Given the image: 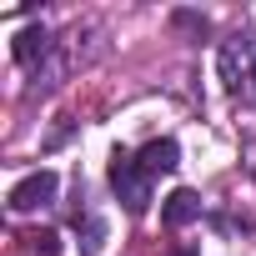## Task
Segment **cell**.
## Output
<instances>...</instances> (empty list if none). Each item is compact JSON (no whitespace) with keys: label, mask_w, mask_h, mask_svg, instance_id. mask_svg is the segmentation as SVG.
I'll return each instance as SVG.
<instances>
[{"label":"cell","mask_w":256,"mask_h":256,"mask_svg":"<svg viewBox=\"0 0 256 256\" xmlns=\"http://www.w3.org/2000/svg\"><path fill=\"white\" fill-rule=\"evenodd\" d=\"M221 80L231 96L256 100V30H241L221 46Z\"/></svg>","instance_id":"obj_1"},{"label":"cell","mask_w":256,"mask_h":256,"mask_svg":"<svg viewBox=\"0 0 256 256\" xmlns=\"http://www.w3.org/2000/svg\"><path fill=\"white\" fill-rule=\"evenodd\" d=\"M110 191L126 201L131 216H141V211L151 206V176L141 171V161H136L131 151H116V156H110Z\"/></svg>","instance_id":"obj_2"},{"label":"cell","mask_w":256,"mask_h":256,"mask_svg":"<svg viewBox=\"0 0 256 256\" xmlns=\"http://www.w3.org/2000/svg\"><path fill=\"white\" fill-rule=\"evenodd\" d=\"M56 171H30L16 191H10V211H40V206H50L56 201Z\"/></svg>","instance_id":"obj_3"},{"label":"cell","mask_w":256,"mask_h":256,"mask_svg":"<svg viewBox=\"0 0 256 256\" xmlns=\"http://www.w3.org/2000/svg\"><path fill=\"white\" fill-rule=\"evenodd\" d=\"M50 50H56V40H50L46 26H26V30L16 36V46H10V56H16L20 66H46Z\"/></svg>","instance_id":"obj_4"},{"label":"cell","mask_w":256,"mask_h":256,"mask_svg":"<svg viewBox=\"0 0 256 256\" xmlns=\"http://www.w3.org/2000/svg\"><path fill=\"white\" fill-rule=\"evenodd\" d=\"M136 161H141V171H146V176H166V171H176V166H181V146H176L171 136H161V141L141 146V151H136Z\"/></svg>","instance_id":"obj_5"},{"label":"cell","mask_w":256,"mask_h":256,"mask_svg":"<svg viewBox=\"0 0 256 256\" xmlns=\"http://www.w3.org/2000/svg\"><path fill=\"white\" fill-rule=\"evenodd\" d=\"M201 216V196L191 191V186H181V191H171L166 196V206H161V221L171 226V231H181V226H191Z\"/></svg>","instance_id":"obj_6"},{"label":"cell","mask_w":256,"mask_h":256,"mask_svg":"<svg viewBox=\"0 0 256 256\" xmlns=\"http://www.w3.org/2000/svg\"><path fill=\"white\" fill-rule=\"evenodd\" d=\"M30 256H60V236L56 231H36L30 236Z\"/></svg>","instance_id":"obj_7"},{"label":"cell","mask_w":256,"mask_h":256,"mask_svg":"<svg viewBox=\"0 0 256 256\" xmlns=\"http://www.w3.org/2000/svg\"><path fill=\"white\" fill-rule=\"evenodd\" d=\"M100 241H106V226H100L96 216H86V241H80V251H86V256H96V251H100Z\"/></svg>","instance_id":"obj_8"}]
</instances>
